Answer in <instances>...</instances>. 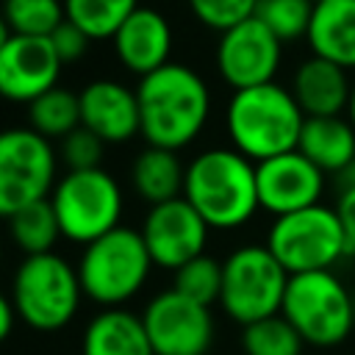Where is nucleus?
<instances>
[{"instance_id": "1", "label": "nucleus", "mask_w": 355, "mask_h": 355, "mask_svg": "<svg viewBox=\"0 0 355 355\" xmlns=\"http://www.w3.org/2000/svg\"><path fill=\"white\" fill-rule=\"evenodd\" d=\"M141 139L153 147L183 150L208 125L211 89L189 64L169 61L136 83Z\"/></svg>"}, {"instance_id": "2", "label": "nucleus", "mask_w": 355, "mask_h": 355, "mask_svg": "<svg viewBox=\"0 0 355 355\" xmlns=\"http://www.w3.org/2000/svg\"><path fill=\"white\" fill-rule=\"evenodd\" d=\"M183 197L211 230H239L261 211L255 161L236 147H208L186 164Z\"/></svg>"}, {"instance_id": "3", "label": "nucleus", "mask_w": 355, "mask_h": 355, "mask_svg": "<svg viewBox=\"0 0 355 355\" xmlns=\"http://www.w3.org/2000/svg\"><path fill=\"white\" fill-rule=\"evenodd\" d=\"M305 114L291 89L277 80L239 89L225 105V130L230 147L261 164L272 155L297 150Z\"/></svg>"}, {"instance_id": "4", "label": "nucleus", "mask_w": 355, "mask_h": 355, "mask_svg": "<svg viewBox=\"0 0 355 355\" xmlns=\"http://www.w3.org/2000/svg\"><path fill=\"white\" fill-rule=\"evenodd\" d=\"M78 266L53 252L25 255L11 277V294L19 322L36 333H55L67 327L83 300Z\"/></svg>"}, {"instance_id": "5", "label": "nucleus", "mask_w": 355, "mask_h": 355, "mask_svg": "<svg viewBox=\"0 0 355 355\" xmlns=\"http://www.w3.org/2000/svg\"><path fill=\"white\" fill-rule=\"evenodd\" d=\"M75 266L83 294L92 302L103 308H125V302L144 288L155 263L141 230L119 225L86 244Z\"/></svg>"}, {"instance_id": "6", "label": "nucleus", "mask_w": 355, "mask_h": 355, "mask_svg": "<svg viewBox=\"0 0 355 355\" xmlns=\"http://www.w3.org/2000/svg\"><path fill=\"white\" fill-rule=\"evenodd\" d=\"M280 313L305 344L319 349L338 347L355 327V300L333 269L291 275Z\"/></svg>"}, {"instance_id": "7", "label": "nucleus", "mask_w": 355, "mask_h": 355, "mask_svg": "<svg viewBox=\"0 0 355 355\" xmlns=\"http://www.w3.org/2000/svg\"><path fill=\"white\" fill-rule=\"evenodd\" d=\"M61 236L72 244H92L122 222L125 194L119 180L103 166L64 172L50 194Z\"/></svg>"}, {"instance_id": "8", "label": "nucleus", "mask_w": 355, "mask_h": 355, "mask_svg": "<svg viewBox=\"0 0 355 355\" xmlns=\"http://www.w3.org/2000/svg\"><path fill=\"white\" fill-rule=\"evenodd\" d=\"M263 244L275 252L288 275L333 269L352 252L336 208L324 202L275 216Z\"/></svg>"}, {"instance_id": "9", "label": "nucleus", "mask_w": 355, "mask_h": 355, "mask_svg": "<svg viewBox=\"0 0 355 355\" xmlns=\"http://www.w3.org/2000/svg\"><path fill=\"white\" fill-rule=\"evenodd\" d=\"M288 272L266 244H241L222 261L219 308L241 327L280 313Z\"/></svg>"}, {"instance_id": "10", "label": "nucleus", "mask_w": 355, "mask_h": 355, "mask_svg": "<svg viewBox=\"0 0 355 355\" xmlns=\"http://www.w3.org/2000/svg\"><path fill=\"white\" fill-rule=\"evenodd\" d=\"M58 150L47 136L28 128H8L0 136V211H14L50 200L58 183Z\"/></svg>"}, {"instance_id": "11", "label": "nucleus", "mask_w": 355, "mask_h": 355, "mask_svg": "<svg viewBox=\"0 0 355 355\" xmlns=\"http://www.w3.org/2000/svg\"><path fill=\"white\" fill-rule=\"evenodd\" d=\"M155 355H205L214 344V313L208 305L164 288L141 311Z\"/></svg>"}, {"instance_id": "12", "label": "nucleus", "mask_w": 355, "mask_h": 355, "mask_svg": "<svg viewBox=\"0 0 355 355\" xmlns=\"http://www.w3.org/2000/svg\"><path fill=\"white\" fill-rule=\"evenodd\" d=\"M214 61L219 78L233 92L261 86L275 80L283 61V42L258 17H250L219 33Z\"/></svg>"}, {"instance_id": "13", "label": "nucleus", "mask_w": 355, "mask_h": 355, "mask_svg": "<svg viewBox=\"0 0 355 355\" xmlns=\"http://www.w3.org/2000/svg\"><path fill=\"white\" fill-rule=\"evenodd\" d=\"M139 230L153 255V263L166 272H175L186 261L202 255L211 233L208 222L194 211L186 197L150 205Z\"/></svg>"}, {"instance_id": "14", "label": "nucleus", "mask_w": 355, "mask_h": 355, "mask_svg": "<svg viewBox=\"0 0 355 355\" xmlns=\"http://www.w3.org/2000/svg\"><path fill=\"white\" fill-rule=\"evenodd\" d=\"M64 61L50 36L3 33L0 42V92L11 103H33L58 86Z\"/></svg>"}, {"instance_id": "15", "label": "nucleus", "mask_w": 355, "mask_h": 355, "mask_svg": "<svg viewBox=\"0 0 355 355\" xmlns=\"http://www.w3.org/2000/svg\"><path fill=\"white\" fill-rule=\"evenodd\" d=\"M255 175L261 211L272 216H283L322 202L324 172L300 150H288L255 164Z\"/></svg>"}, {"instance_id": "16", "label": "nucleus", "mask_w": 355, "mask_h": 355, "mask_svg": "<svg viewBox=\"0 0 355 355\" xmlns=\"http://www.w3.org/2000/svg\"><path fill=\"white\" fill-rule=\"evenodd\" d=\"M80 125L97 133L105 144H125L133 136H141V114L136 89L97 78L89 80L80 92Z\"/></svg>"}, {"instance_id": "17", "label": "nucleus", "mask_w": 355, "mask_h": 355, "mask_svg": "<svg viewBox=\"0 0 355 355\" xmlns=\"http://www.w3.org/2000/svg\"><path fill=\"white\" fill-rule=\"evenodd\" d=\"M116 61L144 78L155 69H161L164 64H169L172 55V25L169 19L150 6H139L114 33L111 39Z\"/></svg>"}, {"instance_id": "18", "label": "nucleus", "mask_w": 355, "mask_h": 355, "mask_svg": "<svg viewBox=\"0 0 355 355\" xmlns=\"http://www.w3.org/2000/svg\"><path fill=\"white\" fill-rule=\"evenodd\" d=\"M288 89L305 116H344L349 108L352 78L349 69L311 53L294 69Z\"/></svg>"}, {"instance_id": "19", "label": "nucleus", "mask_w": 355, "mask_h": 355, "mask_svg": "<svg viewBox=\"0 0 355 355\" xmlns=\"http://www.w3.org/2000/svg\"><path fill=\"white\" fill-rule=\"evenodd\" d=\"M80 355H155V349L141 313L128 308H103L83 327Z\"/></svg>"}, {"instance_id": "20", "label": "nucleus", "mask_w": 355, "mask_h": 355, "mask_svg": "<svg viewBox=\"0 0 355 355\" xmlns=\"http://www.w3.org/2000/svg\"><path fill=\"white\" fill-rule=\"evenodd\" d=\"M313 55L355 69V0H322L305 36Z\"/></svg>"}, {"instance_id": "21", "label": "nucleus", "mask_w": 355, "mask_h": 355, "mask_svg": "<svg viewBox=\"0 0 355 355\" xmlns=\"http://www.w3.org/2000/svg\"><path fill=\"white\" fill-rule=\"evenodd\" d=\"M297 150L324 175H341L355 161V128L347 116H305Z\"/></svg>"}, {"instance_id": "22", "label": "nucleus", "mask_w": 355, "mask_h": 355, "mask_svg": "<svg viewBox=\"0 0 355 355\" xmlns=\"http://www.w3.org/2000/svg\"><path fill=\"white\" fill-rule=\"evenodd\" d=\"M183 183H186V164L180 161L178 150L147 144L144 150L136 153L130 164V186L141 202L158 205L183 197Z\"/></svg>"}, {"instance_id": "23", "label": "nucleus", "mask_w": 355, "mask_h": 355, "mask_svg": "<svg viewBox=\"0 0 355 355\" xmlns=\"http://www.w3.org/2000/svg\"><path fill=\"white\" fill-rule=\"evenodd\" d=\"M8 219V233L11 241L25 252V255H39V252H53L55 241L61 236L58 216L50 205V200H39L33 205H25L14 211Z\"/></svg>"}, {"instance_id": "24", "label": "nucleus", "mask_w": 355, "mask_h": 355, "mask_svg": "<svg viewBox=\"0 0 355 355\" xmlns=\"http://www.w3.org/2000/svg\"><path fill=\"white\" fill-rule=\"evenodd\" d=\"M28 122L50 141H61L75 128H80V97L64 86H55L28 105Z\"/></svg>"}, {"instance_id": "25", "label": "nucleus", "mask_w": 355, "mask_h": 355, "mask_svg": "<svg viewBox=\"0 0 355 355\" xmlns=\"http://www.w3.org/2000/svg\"><path fill=\"white\" fill-rule=\"evenodd\" d=\"M139 8V0H64L67 19L75 22L92 42L114 39L119 25Z\"/></svg>"}, {"instance_id": "26", "label": "nucleus", "mask_w": 355, "mask_h": 355, "mask_svg": "<svg viewBox=\"0 0 355 355\" xmlns=\"http://www.w3.org/2000/svg\"><path fill=\"white\" fill-rule=\"evenodd\" d=\"M302 336L291 327L283 313L250 322L241 327L244 355H302Z\"/></svg>"}, {"instance_id": "27", "label": "nucleus", "mask_w": 355, "mask_h": 355, "mask_svg": "<svg viewBox=\"0 0 355 355\" xmlns=\"http://www.w3.org/2000/svg\"><path fill=\"white\" fill-rule=\"evenodd\" d=\"M64 19H67L64 0H6L3 3L6 33L50 36Z\"/></svg>"}, {"instance_id": "28", "label": "nucleus", "mask_w": 355, "mask_h": 355, "mask_svg": "<svg viewBox=\"0 0 355 355\" xmlns=\"http://www.w3.org/2000/svg\"><path fill=\"white\" fill-rule=\"evenodd\" d=\"M172 288L211 308L214 302H219L222 294V261H216L208 252L186 261L180 269L172 272Z\"/></svg>"}, {"instance_id": "29", "label": "nucleus", "mask_w": 355, "mask_h": 355, "mask_svg": "<svg viewBox=\"0 0 355 355\" xmlns=\"http://www.w3.org/2000/svg\"><path fill=\"white\" fill-rule=\"evenodd\" d=\"M313 8V0H258L255 17L286 44L308 36Z\"/></svg>"}, {"instance_id": "30", "label": "nucleus", "mask_w": 355, "mask_h": 355, "mask_svg": "<svg viewBox=\"0 0 355 355\" xmlns=\"http://www.w3.org/2000/svg\"><path fill=\"white\" fill-rule=\"evenodd\" d=\"M191 17L208 31H227L250 17H255L258 0H186Z\"/></svg>"}, {"instance_id": "31", "label": "nucleus", "mask_w": 355, "mask_h": 355, "mask_svg": "<svg viewBox=\"0 0 355 355\" xmlns=\"http://www.w3.org/2000/svg\"><path fill=\"white\" fill-rule=\"evenodd\" d=\"M103 150H105V141L92 133L89 128H75L69 136H64L58 141V158L61 164L67 166V172H75V169H94L100 166L103 161Z\"/></svg>"}, {"instance_id": "32", "label": "nucleus", "mask_w": 355, "mask_h": 355, "mask_svg": "<svg viewBox=\"0 0 355 355\" xmlns=\"http://www.w3.org/2000/svg\"><path fill=\"white\" fill-rule=\"evenodd\" d=\"M50 42H53V47H55V53H58V58H61L64 64L80 61V58L86 55L89 44H92V39H89L75 22H69V19H64V22L50 33Z\"/></svg>"}, {"instance_id": "33", "label": "nucleus", "mask_w": 355, "mask_h": 355, "mask_svg": "<svg viewBox=\"0 0 355 355\" xmlns=\"http://www.w3.org/2000/svg\"><path fill=\"white\" fill-rule=\"evenodd\" d=\"M336 214L341 219L344 236L349 241V250L355 252V183L352 186H338V197H336Z\"/></svg>"}, {"instance_id": "34", "label": "nucleus", "mask_w": 355, "mask_h": 355, "mask_svg": "<svg viewBox=\"0 0 355 355\" xmlns=\"http://www.w3.org/2000/svg\"><path fill=\"white\" fill-rule=\"evenodd\" d=\"M17 319H19V313H17L14 302L11 300H3L0 302V338H8L14 333V322Z\"/></svg>"}, {"instance_id": "35", "label": "nucleus", "mask_w": 355, "mask_h": 355, "mask_svg": "<svg viewBox=\"0 0 355 355\" xmlns=\"http://www.w3.org/2000/svg\"><path fill=\"white\" fill-rule=\"evenodd\" d=\"M347 119L352 122L355 128V80H352V94H349V108H347Z\"/></svg>"}, {"instance_id": "36", "label": "nucleus", "mask_w": 355, "mask_h": 355, "mask_svg": "<svg viewBox=\"0 0 355 355\" xmlns=\"http://www.w3.org/2000/svg\"><path fill=\"white\" fill-rule=\"evenodd\" d=\"M313 3H322V0H313Z\"/></svg>"}]
</instances>
